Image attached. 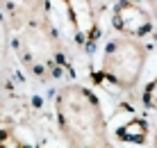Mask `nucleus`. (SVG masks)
Returning a JSON list of instances; mask_svg holds the SVG:
<instances>
[{"mask_svg": "<svg viewBox=\"0 0 157 148\" xmlns=\"http://www.w3.org/2000/svg\"><path fill=\"white\" fill-rule=\"evenodd\" d=\"M0 148H32L28 141H23L14 128H0Z\"/></svg>", "mask_w": 157, "mask_h": 148, "instance_id": "nucleus-9", "label": "nucleus"}, {"mask_svg": "<svg viewBox=\"0 0 157 148\" xmlns=\"http://www.w3.org/2000/svg\"><path fill=\"white\" fill-rule=\"evenodd\" d=\"M153 148H157V128H155V146Z\"/></svg>", "mask_w": 157, "mask_h": 148, "instance_id": "nucleus-12", "label": "nucleus"}, {"mask_svg": "<svg viewBox=\"0 0 157 148\" xmlns=\"http://www.w3.org/2000/svg\"><path fill=\"white\" fill-rule=\"evenodd\" d=\"M62 2L66 7V16L78 46L82 50H94L100 39V23L94 0H62Z\"/></svg>", "mask_w": 157, "mask_h": 148, "instance_id": "nucleus-4", "label": "nucleus"}, {"mask_svg": "<svg viewBox=\"0 0 157 148\" xmlns=\"http://www.w3.org/2000/svg\"><path fill=\"white\" fill-rule=\"evenodd\" d=\"M0 12L5 14L9 27L16 32L25 23L48 14V0H0Z\"/></svg>", "mask_w": 157, "mask_h": 148, "instance_id": "nucleus-6", "label": "nucleus"}, {"mask_svg": "<svg viewBox=\"0 0 157 148\" xmlns=\"http://www.w3.org/2000/svg\"><path fill=\"white\" fill-rule=\"evenodd\" d=\"M14 50L18 62L30 75L36 80H52L59 78L64 71V50L57 30L48 14L25 23L16 30Z\"/></svg>", "mask_w": 157, "mask_h": 148, "instance_id": "nucleus-2", "label": "nucleus"}, {"mask_svg": "<svg viewBox=\"0 0 157 148\" xmlns=\"http://www.w3.org/2000/svg\"><path fill=\"white\" fill-rule=\"evenodd\" d=\"M148 48L141 39L134 37H116L105 46L100 64V75L109 84L118 87L123 91H132L139 84V78L144 73Z\"/></svg>", "mask_w": 157, "mask_h": 148, "instance_id": "nucleus-3", "label": "nucleus"}, {"mask_svg": "<svg viewBox=\"0 0 157 148\" xmlns=\"http://www.w3.org/2000/svg\"><path fill=\"white\" fill-rule=\"evenodd\" d=\"M55 116L68 148H114L98 96L82 84H64L55 94Z\"/></svg>", "mask_w": 157, "mask_h": 148, "instance_id": "nucleus-1", "label": "nucleus"}, {"mask_svg": "<svg viewBox=\"0 0 157 148\" xmlns=\"http://www.w3.org/2000/svg\"><path fill=\"white\" fill-rule=\"evenodd\" d=\"M9 27L5 14L0 12V84H7L12 78V39H9Z\"/></svg>", "mask_w": 157, "mask_h": 148, "instance_id": "nucleus-7", "label": "nucleus"}, {"mask_svg": "<svg viewBox=\"0 0 157 148\" xmlns=\"http://www.w3.org/2000/svg\"><path fill=\"white\" fill-rule=\"evenodd\" d=\"M144 105L148 109H155L157 112V75L146 84V89H144Z\"/></svg>", "mask_w": 157, "mask_h": 148, "instance_id": "nucleus-10", "label": "nucleus"}, {"mask_svg": "<svg viewBox=\"0 0 157 148\" xmlns=\"http://www.w3.org/2000/svg\"><path fill=\"white\" fill-rule=\"evenodd\" d=\"M146 2H148V7L153 9V14L157 16V0H146Z\"/></svg>", "mask_w": 157, "mask_h": 148, "instance_id": "nucleus-11", "label": "nucleus"}, {"mask_svg": "<svg viewBox=\"0 0 157 148\" xmlns=\"http://www.w3.org/2000/svg\"><path fill=\"white\" fill-rule=\"evenodd\" d=\"M112 25L123 37H141L153 32V14L144 9L137 0H118L112 9Z\"/></svg>", "mask_w": 157, "mask_h": 148, "instance_id": "nucleus-5", "label": "nucleus"}, {"mask_svg": "<svg viewBox=\"0 0 157 148\" xmlns=\"http://www.w3.org/2000/svg\"><path fill=\"white\" fill-rule=\"evenodd\" d=\"M116 134L121 137L123 141H130V144H144L146 141V134H148V128H146L144 121H130L125 125H121V128L116 130Z\"/></svg>", "mask_w": 157, "mask_h": 148, "instance_id": "nucleus-8", "label": "nucleus"}]
</instances>
